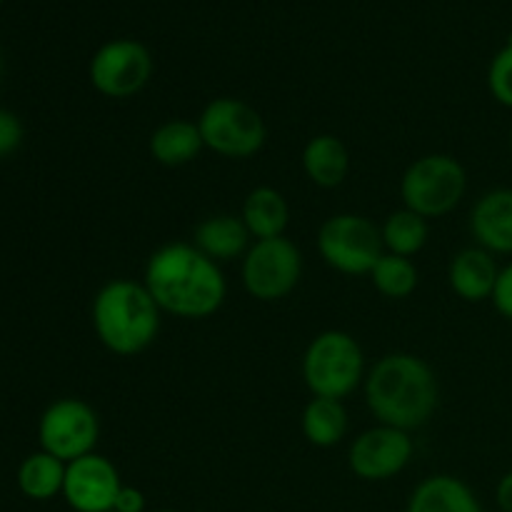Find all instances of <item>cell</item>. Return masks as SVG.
Masks as SVG:
<instances>
[{
	"label": "cell",
	"instance_id": "1",
	"mask_svg": "<svg viewBox=\"0 0 512 512\" xmlns=\"http://www.w3.org/2000/svg\"><path fill=\"white\" fill-rule=\"evenodd\" d=\"M143 285L160 313L183 320H203L218 313L228 295V283L215 260L193 243L160 245L145 263Z\"/></svg>",
	"mask_w": 512,
	"mask_h": 512
},
{
	"label": "cell",
	"instance_id": "2",
	"mask_svg": "<svg viewBox=\"0 0 512 512\" xmlns=\"http://www.w3.org/2000/svg\"><path fill=\"white\" fill-rule=\"evenodd\" d=\"M365 403L380 425L405 433L423 428L440 403L433 368L410 353H390L365 375Z\"/></svg>",
	"mask_w": 512,
	"mask_h": 512
},
{
	"label": "cell",
	"instance_id": "3",
	"mask_svg": "<svg viewBox=\"0 0 512 512\" xmlns=\"http://www.w3.org/2000/svg\"><path fill=\"white\" fill-rule=\"evenodd\" d=\"M160 308L143 283L118 278L93 298V330L105 350L128 358L148 350L160 333Z\"/></svg>",
	"mask_w": 512,
	"mask_h": 512
},
{
	"label": "cell",
	"instance_id": "4",
	"mask_svg": "<svg viewBox=\"0 0 512 512\" xmlns=\"http://www.w3.org/2000/svg\"><path fill=\"white\" fill-rule=\"evenodd\" d=\"M303 380L313 398H348L365 383V355L345 330H323L303 355Z\"/></svg>",
	"mask_w": 512,
	"mask_h": 512
},
{
	"label": "cell",
	"instance_id": "5",
	"mask_svg": "<svg viewBox=\"0 0 512 512\" xmlns=\"http://www.w3.org/2000/svg\"><path fill=\"white\" fill-rule=\"evenodd\" d=\"M468 190V173L453 155L430 153L408 165L400 178L403 208L425 220L453 213Z\"/></svg>",
	"mask_w": 512,
	"mask_h": 512
},
{
	"label": "cell",
	"instance_id": "6",
	"mask_svg": "<svg viewBox=\"0 0 512 512\" xmlns=\"http://www.w3.org/2000/svg\"><path fill=\"white\" fill-rule=\"evenodd\" d=\"M205 148L230 160H245L260 153L268 128L258 110L238 98H213L198 118Z\"/></svg>",
	"mask_w": 512,
	"mask_h": 512
},
{
	"label": "cell",
	"instance_id": "7",
	"mask_svg": "<svg viewBox=\"0 0 512 512\" xmlns=\"http://www.w3.org/2000/svg\"><path fill=\"white\" fill-rule=\"evenodd\" d=\"M320 258L343 275H370L383 258L385 245L380 228L365 215L338 213L318 230Z\"/></svg>",
	"mask_w": 512,
	"mask_h": 512
},
{
	"label": "cell",
	"instance_id": "8",
	"mask_svg": "<svg viewBox=\"0 0 512 512\" xmlns=\"http://www.w3.org/2000/svg\"><path fill=\"white\" fill-rule=\"evenodd\" d=\"M303 275V255L285 235L255 240L243 255V285L250 298L275 303L293 293Z\"/></svg>",
	"mask_w": 512,
	"mask_h": 512
},
{
	"label": "cell",
	"instance_id": "9",
	"mask_svg": "<svg viewBox=\"0 0 512 512\" xmlns=\"http://www.w3.org/2000/svg\"><path fill=\"white\" fill-rule=\"evenodd\" d=\"M100 438V418L85 400L60 398L43 410L38 420L40 450L63 463L95 453Z\"/></svg>",
	"mask_w": 512,
	"mask_h": 512
},
{
	"label": "cell",
	"instance_id": "10",
	"mask_svg": "<svg viewBox=\"0 0 512 512\" xmlns=\"http://www.w3.org/2000/svg\"><path fill=\"white\" fill-rule=\"evenodd\" d=\"M88 75L93 88L105 98H133L153 78V55L140 40H108L90 58Z\"/></svg>",
	"mask_w": 512,
	"mask_h": 512
},
{
	"label": "cell",
	"instance_id": "11",
	"mask_svg": "<svg viewBox=\"0 0 512 512\" xmlns=\"http://www.w3.org/2000/svg\"><path fill=\"white\" fill-rule=\"evenodd\" d=\"M413 450L410 433L378 423L353 440L348 450V465L353 475L365 483H383L408 468Z\"/></svg>",
	"mask_w": 512,
	"mask_h": 512
},
{
	"label": "cell",
	"instance_id": "12",
	"mask_svg": "<svg viewBox=\"0 0 512 512\" xmlns=\"http://www.w3.org/2000/svg\"><path fill=\"white\" fill-rule=\"evenodd\" d=\"M120 488H123V480H120L118 468L100 453L73 460L65 468L63 498L75 512L113 510Z\"/></svg>",
	"mask_w": 512,
	"mask_h": 512
},
{
	"label": "cell",
	"instance_id": "13",
	"mask_svg": "<svg viewBox=\"0 0 512 512\" xmlns=\"http://www.w3.org/2000/svg\"><path fill=\"white\" fill-rule=\"evenodd\" d=\"M475 245L493 255H512V188H495L480 195L470 213Z\"/></svg>",
	"mask_w": 512,
	"mask_h": 512
},
{
	"label": "cell",
	"instance_id": "14",
	"mask_svg": "<svg viewBox=\"0 0 512 512\" xmlns=\"http://www.w3.org/2000/svg\"><path fill=\"white\" fill-rule=\"evenodd\" d=\"M500 268L495 255L483 250L480 245L465 248L450 260L448 283L458 298L465 303H483L493 298L495 283H498Z\"/></svg>",
	"mask_w": 512,
	"mask_h": 512
},
{
	"label": "cell",
	"instance_id": "15",
	"mask_svg": "<svg viewBox=\"0 0 512 512\" xmlns=\"http://www.w3.org/2000/svg\"><path fill=\"white\" fill-rule=\"evenodd\" d=\"M250 240H253V235L245 228L243 218L233 213L210 215L193 230L195 248L218 265L243 258L250 250V245H253Z\"/></svg>",
	"mask_w": 512,
	"mask_h": 512
},
{
	"label": "cell",
	"instance_id": "16",
	"mask_svg": "<svg viewBox=\"0 0 512 512\" xmlns=\"http://www.w3.org/2000/svg\"><path fill=\"white\" fill-rule=\"evenodd\" d=\"M408 512H483L478 498L455 475H430L408 500Z\"/></svg>",
	"mask_w": 512,
	"mask_h": 512
},
{
	"label": "cell",
	"instance_id": "17",
	"mask_svg": "<svg viewBox=\"0 0 512 512\" xmlns=\"http://www.w3.org/2000/svg\"><path fill=\"white\" fill-rule=\"evenodd\" d=\"M148 150L155 163L165 168H180L198 158L205 150L203 135L193 120H168L150 133Z\"/></svg>",
	"mask_w": 512,
	"mask_h": 512
},
{
	"label": "cell",
	"instance_id": "18",
	"mask_svg": "<svg viewBox=\"0 0 512 512\" xmlns=\"http://www.w3.org/2000/svg\"><path fill=\"white\" fill-rule=\"evenodd\" d=\"M240 218H243L253 240L280 238V235H285V228L290 223L288 200L280 190L270 188V185H260V188H253L245 195Z\"/></svg>",
	"mask_w": 512,
	"mask_h": 512
},
{
	"label": "cell",
	"instance_id": "19",
	"mask_svg": "<svg viewBox=\"0 0 512 512\" xmlns=\"http://www.w3.org/2000/svg\"><path fill=\"white\" fill-rule=\"evenodd\" d=\"M303 170L318 188H338L350 170V153L335 135H315L303 148Z\"/></svg>",
	"mask_w": 512,
	"mask_h": 512
},
{
	"label": "cell",
	"instance_id": "20",
	"mask_svg": "<svg viewBox=\"0 0 512 512\" xmlns=\"http://www.w3.org/2000/svg\"><path fill=\"white\" fill-rule=\"evenodd\" d=\"M65 468H68V463L58 460L55 455L45 453V450L30 453L18 465V475H15L18 490L28 500H35V503L58 498V495H63Z\"/></svg>",
	"mask_w": 512,
	"mask_h": 512
},
{
	"label": "cell",
	"instance_id": "21",
	"mask_svg": "<svg viewBox=\"0 0 512 512\" xmlns=\"http://www.w3.org/2000/svg\"><path fill=\"white\" fill-rule=\"evenodd\" d=\"M300 428L315 448H335L348 433V410L343 400L313 398L300 415Z\"/></svg>",
	"mask_w": 512,
	"mask_h": 512
},
{
	"label": "cell",
	"instance_id": "22",
	"mask_svg": "<svg viewBox=\"0 0 512 512\" xmlns=\"http://www.w3.org/2000/svg\"><path fill=\"white\" fill-rule=\"evenodd\" d=\"M428 220L423 215L413 213L408 208H400L385 218L380 225V238H383L385 253L403 255V258H413L428 243Z\"/></svg>",
	"mask_w": 512,
	"mask_h": 512
},
{
	"label": "cell",
	"instance_id": "23",
	"mask_svg": "<svg viewBox=\"0 0 512 512\" xmlns=\"http://www.w3.org/2000/svg\"><path fill=\"white\" fill-rule=\"evenodd\" d=\"M420 273L415 268L413 258H403V255L383 253V258L373 265L370 270V283L380 295L390 300L410 298L418 288Z\"/></svg>",
	"mask_w": 512,
	"mask_h": 512
},
{
	"label": "cell",
	"instance_id": "24",
	"mask_svg": "<svg viewBox=\"0 0 512 512\" xmlns=\"http://www.w3.org/2000/svg\"><path fill=\"white\" fill-rule=\"evenodd\" d=\"M488 90L503 108L512 110V38L490 60Z\"/></svg>",
	"mask_w": 512,
	"mask_h": 512
},
{
	"label": "cell",
	"instance_id": "25",
	"mask_svg": "<svg viewBox=\"0 0 512 512\" xmlns=\"http://www.w3.org/2000/svg\"><path fill=\"white\" fill-rule=\"evenodd\" d=\"M23 123H20L18 115L13 110L0 108V158H8L23 143Z\"/></svg>",
	"mask_w": 512,
	"mask_h": 512
},
{
	"label": "cell",
	"instance_id": "26",
	"mask_svg": "<svg viewBox=\"0 0 512 512\" xmlns=\"http://www.w3.org/2000/svg\"><path fill=\"white\" fill-rule=\"evenodd\" d=\"M490 300H493L495 310L512 323V263L505 265V268H500L498 283H495L493 298Z\"/></svg>",
	"mask_w": 512,
	"mask_h": 512
},
{
	"label": "cell",
	"instance_id": "27",
	"mask_svg": "<svg viewBox=\"0 0 512 512\" xmlns=\"http://www.w3.org/2000/svg\"><path fill=\"white\" fill-rule=\"evenodd\" d=\"M115 512H145V495L143 490L133 488V485H123L113 503Z\"/></svg>",
	"mask_w": 512,
	"mask_h": 512
},
{
	"label": "cell",
	"instance_id": "28",
	"mask_svg": "<svg viewBox=\"0 0 512 512\" xmlns=\"http://www.w3.org/2000/svg\"><path fill=\"white\" fill-rule=\"evenodd\" d=\"M495 500H498L500 512H512V470L500 478L498 488H495Z\"/></svg>",
	"mask_w": 512,
	"mask_h": 512
},
{
	"label": "cell",
	"instance_id": "29",
	"mask_svg": "<svg viewBox=\"0 0 512 512\" xmlns=\"http://www.w3.org/2000/svg\"><path fill=\"white\" fill-rule=\"evenodd\" d=\"M510 153H512V130H510Z\"/></svg>",
	"mask_w": 512,
	"mask_h": 512
},
{
	"label": "cell",
	"instance_id": "30",
	"mask_svg": "<svg viewBox=\"0 0 512 512\" xmlns=\"http://www.w3.org/2000/svg\"><path fill=\"white\" fill-rule=\"evenodd\" d=\"M0 75H3V60H0Z\"/></svg>",
	"mask_w": 512,
	"mask_h": 512
},
{
	"label": "cell",
	"instance_id": "31",
	"mask_svg": "<svg viewBox=\"0 0 512 512\" xmlns=\"http://www.w3.org/2000/svg\"><path fill=\"white\" fill-rule=\"evenodd\" d=\"M158 512H180V510H158Z\"/></svg>",
	"mask_w": 512,
	"mask_h": 512
},
{
	"label": "cell",
	"instance_id": "32",
	"mask_svg": "<svg viewBox=\"0 0 512 512\" xmlns=\"http://www.w3.org/2000/svg\"><path fill=\"white\" fill-rule=\"evenodd\" d=\"M108 512H115V510H108Z\"/></svg>",
	"mask_w": 512,
	"mask_h": 512
},
{
	"label": "cell",
	"instance_id": "33",
	"mask_svg": "<svg viewBox=\"0 0 512 512\" xmlns=\"http://www.w3.org/2000/svg\"><path fill=\"white\" fill-rule=\"evenodd\" d=\"M0 3H3V0H0Z\"/></svg>",
	"mask_w": 512,
	"mask_h": 512
},
{
	"label": "cell",
	"instance_id": "34",
	"mask_svg": "<svg viewBox=\"0 0 512 512\" xmlns=\"http://www.w3.org/2000/svg\"><path fill=\"white\" fill-rule=\"evenodd\" d=\"M498 512H500V510H498Z\"/></svg>",
	"mask_w": 512,
	"mask_h": 512
}]
</instances>
